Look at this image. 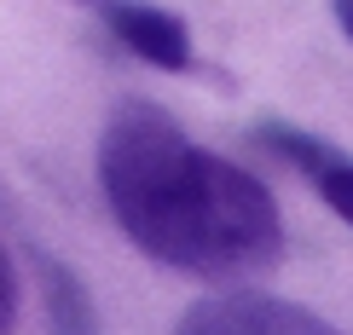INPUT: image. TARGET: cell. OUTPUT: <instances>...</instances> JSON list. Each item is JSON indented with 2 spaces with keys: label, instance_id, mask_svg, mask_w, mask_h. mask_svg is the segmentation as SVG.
I'll return each instance as SVG.
<instances>
[{
  "label": "cell",
  "instance_id": "1",
  "mask_svg": "<svg viewBox=\"0 0 353 335\" xmlns=\"http://www.w3.org/2000/svg\"><path fill=\"white\" fill-rule=\"evenodd\" d=\"M99 185L128 243L191 278H255L284 255L272 191L203 151L168 110L128 98L99 133Z\"/></svg>",
  "mask_w": 353,
  "mask_h": 335
},
{
  "label": "cell",
  "instance_id": "2",
  "mask_svg": "<svg viewBox=\"0 0 353 335\" xmlns=\"http://www.w3.org/2000/svg\"><path fill=\"white\" fill-rule=\"evenodd\" d=\"M174 335H342V329L296 307V301L261 295V289H232V295H209L197 307H185Z\"/></svg>",
  "mask_w": 353,
  "mask_h": 335
},
{
  "label": "cell",
  "instance_id": "3",
  "mask_svg": "<svg viewBox=\"0 0 353 335\" xmlns=\"http://www.w3.org/2000/svg\"><path fill=\"white\" fill-rule=\"evenodd\" d=\"M93 6L134 58H145L157 69H191V29L174 12L151 6V0H93Z\"/></svg>",
  "mask_w": 353,
  "mask_h": 335
},
{
  "label": "cell",
  "instance_id": "4",
  "mask_svg": "<svg viewBox=\"0 0 353 335\" xmlns=\"http://www.w3.org/2000/svg\"><path fill=\"white\" fill-rule=\"evenodd\" d=\"M255 139L267 144L272 156H284L290 168H301L307 180H313V191H319V197H325L330 208L353 226V156H342L336 144L313 139V133H301V127H284V122H261V127H255Z\"/></svg>",
  "mask_w": 353,
  "mask_h": 335
},
{
  "label": "cell",
  "instance_id": "5",
  "mask_svg": "<svg viewBox=\"0 0 353 335\" xmlns=\"http://www.w3.org/2000/svg\"><path fill=\"white\" fill-rule=\"evenodd\" d=\"M35 278H41V301H47V324L52 335H105L99 329V312H93V295L64 260L52 255H35Z\"/></svg>",
  "mask_w": 353,
  "mask_h": 335
},
{
  "label": "cell",
  "instance_id": "6",
  "mask_svg": "<svg viewBox=\"0 0 353 335\" xmlns=\"http://www.w3.org/2000/svg\"><path fill=\"white\" fill-rule=\"evenodd\" d=\"M18 324V272H12V255L0 249V335Z\"/></svg>",
  "mask_w": 353,
  "mask_h": 335
},
{
  "label": "cell",
  "instance_id": "7",
  "mask_svg": "<svg viewBox=\"0 0 353 335\" xmlns=\"http://www.w3.org/2000/svg\"><path fill=\"white\" fill-rule=\"evenodd\" d=\"M330 12H336V23H342L347 41H353V0H330Z\"/></svg>",
  "mask_w": 353,
  "mask_h": 335
}]
</instances>
